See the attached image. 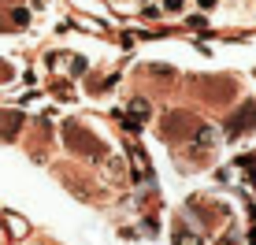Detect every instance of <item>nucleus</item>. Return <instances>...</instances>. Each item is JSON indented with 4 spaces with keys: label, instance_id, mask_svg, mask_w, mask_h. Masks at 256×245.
<instances>
[{
    "label": "nucleus",
    "instance_id": "5",
    "mask_svg": "<svg viewBox=\"0 0 256 245\" xmlns=\"http://www.w3.org/2000/svg\"><path fill=\"white\" fill-rule=\"evenodd\" d=\"M141 4H145V0H141Z\"/></svg>",
    "mask_w": 256,
    "mask_h": 245
},
{
    "label": "nucleus",
    "instance_id": "3",
    "mask_svg": "<svg viewBox=\"0 0 256 245\" xmlns=\"http://www.w3.org/2000/svg\"><path fill=\"white\" fill-rule=\"evenodd\" d=\"M141 15H145V19H160V15H164V8L156 4V0H145V4H141Z\"/></svg>",
    "mask_w": 256,
    "mask_h": 245
},
{
    "label": "nucleus",
    "instance_id": "2",
    "mask_svg": "<svg viewBox=\"0 0 256 245\" xmlns=\"http://www.w3.org/2000/svg\"><path fill=\"white\" fill-rule=\"evenodd\" d=\"M164 15H171V19H178V15H186V0H160Z\"/></svg>",
    "mask_w": 256,
    "mask_h": 245
},
{
    "label": "nucleus",
    "instance_id": "4",
    "mask_svg": "<svg viewBox=\"0 0 256 245\" xmlns=\"http://www.w3.org/2000/svg\"><path fill=\"white\" fill-rule=\"evenodd\" d=\"M193 4H197L200 12H216V8H219V0H193Z\"/></svg>",
    "mask_w": 256,
    "mask_h": 245
},
{
    "label": "nucleus",
    "instance_id": "1",
    "mask_svg": "<svg viewBox=\"0 0 256 245\" xmlns=\"http://www.w3.org/2000/svg\"><path fill=\"white\" fill-rule=\"evenodd\" d=\"M252 116H256V108H252V104H245V108L238 112V116H234L230 122H226V130H230V134H242V130H245V122H249Z\"/></svg>",
    "mask_w": 256,
    "mask_h": 245
}]
</instances>
